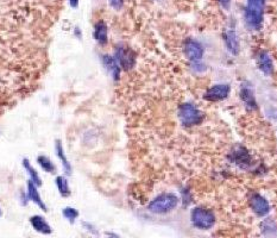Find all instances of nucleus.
I'll return each mask as SVG.
<instances>
[{
  "label": "nucleus",
  "mask_w": 277,
  "mask_h": 238,
  "mask_svg": "<svg viewBox=\"0 0 277 238\" xmlns=\"http://www.w3.org/2000/svg\"><path fill=\"white\" fill-rule=\"evenodd\" d=\"M0 216H1V211H0Z\"/></svg>",
  "instance_id": "obj_25"
},
{
  "label": "nucleus",
  "mask_w": 277,
  "mask_h": 238,
  "mask_svg": "<svg viewBox=\"0 0 277 238\" xmlns=\"http://www.w3.org/2000/svg\"><path fill=\"white\" fill-rule=\"evenodd\" d=\"M117 61L124 69H131L135 66L136 58L135 54L131 49H128L126 47H119L116 52Z\"/></svg>",
  "instance_id": "obj_6"
},
{
  "label": "nucleus",
  "mask_w": 277,
  "mask_h": 238,
  "mask_svg": "<svg viewBox=\"0 0 277 238\" xmlns=\"http://www.w3.org/2000/svg\"><path fill=\"white\" fill-rule=\"evenodd\" d=\"M219 2H220V5L222 7H225V8H227L228 7V5H230V2H231V0H218Z\"/></svg>",
  "instance_id": "obj_23"
},
{
  "label": "nucleus",
  "mask_w": 277,
  "mask_h": 238,
  "mask_svg": "<svg viewBox=\"0 0 277 238\" xmlns=\"http://www.w3.org/2000/svg\"><path fill=\"white\" fill-rule=\"evenodd\" d=\"M192 223L194 226H196L198 229H210L214 225L215 222V217L211 211H208L206 208H196L192 211Z\"/></svg>",
  "instance_id": "obj_4"
},
{
  "label": "nucleus",
  "mask_w": 277,
  "mask_h": 238,
  "mask_svg": "<svg viewBox=\"0 0 277 238\" xmlns=\"http://www.w3.org/2000/svg\"><path fill=\"white\" fill-rule=\"evenodd\" d=\"M55 181H56L57 189H59V192L61 193V195H63V197H68V195L70 194V188H69V186H68L67 178L63 177H57Z\"/></svg>",
  "instance_id": "obj_16"
},
{
  "label": "nucleus",
  "mask_w": 277,
  "mask_h": 238,
  "mask_svg": "<svg viewBox=\"0 0 277 238\" xmlns=\"http://www.w3.org/2000/svg\"><path fill=\"white\" fill-rule=\"evenodd\" d=\"M250 205H251V208H252V211L259 217L267 216L270 211L269 203H268V201L259 194H253L252 197H251Z\"/></svg>",
  "instance_id": "obj_8"
},
{
  "label": "nucleus",
  "mask_w": 277,
  "mask_h": 238,
  "mask_svg": "<svg viewBox=\"0 0 277 238\" xmlns=\"http://www.w3.org/2000/svg\"><path fill=\"white\" fill-rule=\"evenodd\" d=\"M235 161L237 163H249V156H247L246 152L238 150L235 152Z\"/></svg>",
  "instance_id": "obj_21"
},
{
  "label": "nucleus",
  "mask_w": 277,
  "mask_h": 238,
  "mask_svg": "<svg viewBox=\"0 0 277 238\" xmlns=\"http://www.w3.org/2000/svg\"><path fill=\"white\" fill-rule=\"evenodd\" d=\"M230 93V86L225 84L214 85L210 89L205 93V99L208 101H220L227 98Z\"/></svg>",
  "instance_id": "obj_7"
},
{
  "label": "nucleus",
  "mask_w": 277,
  "mask_h": 238,
  "mask_svg": "<svg viewBox=\"0 0 277 238\" xmlns=\"http://www.w3.org/2000/svg\"><path fill=\"white\" fill-rule=\"evenodd\" d=\"M102 63L107 68V70L112 74L114 79L119 78V75H121V67H119L118 61L116 59H113L110 55H105L102 56Z\"/></svg>",
  "instance_id": "obj_9"
},
{
  "label": "nucleus",
  "mask_w": 277,
  "mask_h": 238,
  "mask_svg": "<svg viewBox=\"0 0 277 238\" xmlns=\"http://www.w3.org/2000/svg\"><path fill=\"white\" fill-rule=\"evenodd\" d=\"M184 53L189 61H192L193 63H196L204 56V48L195 39L189 38L185 42L184 44Z\"/></svg>",
  "instance_id": "obj_5"
},
{
  "label": "nucleus",
  "mask_w": 277,
  "mask_h": 238,
  "mask_svg": "<svg viewBox=\"0 0 277 238\" xmlns=\"http://www.w3.org/2000/svg\"><path fill=\"white\" fill-rule=\"evenodd\" d=\"M241 97L242 100L244 101V104L246 106H249L250 109H255L256 107V100L255 97H253V93L251 92V89L249 87H243L241 90Z\"/></svg>",
  "instance_id": "obj_15"
},
{
  "label": "nucleus",
  "mask_w": 277,
  "mask_h": 238,
  "mask_svg": "<svg viewBox=\"0 0 277 238\" xmlns=\"http://www.w3.org/2000/svg\"><path fill=\"white\" fill-rule=\"evenodd\" d=\"M28 198L30 200H32L33 203H36L43 211H47V206H45L44 203H43L41 195H39L38 192H37L35 183H33L32 181H29L28 182Z\"/></svg>",
  "instance_id": "obj_11"
},
{
  "label": "nucleus",
  "mask_w": 277,
  "mask_h": 238,
  "mask_svg": "<svg viewBox=\"0 0 277 238\" xmlns=\"http://www.w3.org/2000/svg\"><path fill=\"white\" fill-rule=\"evenodd\" d=\"M31 225L35 230L42 232V234H50L51 232V228L50 225L44 220V218L41 216H33L31 217L30 219Z\"/></svg>",
  "instance_id": "obj_13"
},
{
  "label": "nucleus",
  "mask_w": 277,
  "mask_h": 238,
  "mask_svg": "<svg viewBox=\"0 0 277 238\" xmlns=\"http://www.w3.org/2000/svg\"><path fill=\"white\" fill-rule=\"evenodd\" d=\"M38 163H39V166H41L45 172L53 173L54 171H55V164L51 162L49 157L39 156L38 157Z\"/></svg>",
  "instance_id": "obj_19"
},
{
  "label": "nucleus",
  "mask_w": 277,
  "mask_h": 238,
  "mask_svg": "<svg viewBox=\"0 0 277 238\" xmlns=\"http://www.w3.org/2000/svg\"><path fill=\"white\" fill-rule=\"evenodd\" d=\"M179 199L175 194L173 193H163L158 197L151 200V203L148 206L151 213L155 214H165L169 213L174 208L178 206Z\"/></svg>",
  "instance_id": "obj_2"
},
{
  "label": "nucleus",
  "mask_w": 277,
  "mask_h": 238,
  "mask_svg": "<svg viewBox=\"0 0 277 238\" xmlns=\"http://www.w3.org/2000/svg\"><path fill=\"white\" fill-rule=\"evenodd\" d=\"M23 164H24L25 169H27L29 174H30V177H31V181H32L33 183H36L37 186H41V185H42L41 178H39L38 173H37V172L35 171V169L32 168V166H31V164L29 163V161H28V160H24V161H23Z\"/></svg>",
  "instance_id": "obj_18"
},
{
  "label": "nucleus",
  "mask_w": 277,
  "mask_h": 238,
  "mask_svg": "<svg viewBox=\"0 0 277 238\" xmlns=\"http://www.w3.org/2000/svg\"><path fill=\"white\" fill-rule=\"evenodd\" d=\"M69 2H70L71 7H78L79 0H69Z\"/></svg>",
  "instance_id": "obj_24"
},
{
  "label": "nucleus",
  "mask_w": 277,
  "mask_h": 238,
  "mask_svg": "<svg viewBox=\"0 0 277 238\" xmlns=\"http://www.w3.org/2000/svg\"><path fill=\"white\" fill-rule=\"evenodd\" d=\"M258 66L261 70L265 74H271L273 73V61H271L269 54L267 52L259 53L258 55Z\"/></svg>",
  "instance_id": "obj_12"
},
{
  "label": "nucleus",
  "mask_w": 277,
  "mask_h": 238,
  "mask_svg": "<svg viewBox=\"0 0 277 238\" xmlns=\"http://www.w3.org/2000/svg\"><path fill=\"white\" fill-rule=\"evenodd\" d=\"M224 39L225 43H226L227 49L230 50L232 54H237L239 49V42L238 38H237L236 32L233 30H227L225 31L224 33Z\"/></svg>",
  "instance_id": "obj_10"
},
{
  "label": "nucleus",
  "mask_w": 277,
  "mask_h": 238,
  "mask_svg": "<svg viewBox=\"0 0 277 238\" xmlns=\"http://www.w3.org/2000/svg\"><path fill=\"white\" fill-rule=\"evenodd\" d=\"M265 0H247L244 11V19L247 27L253 30H258L263 22Z\"/></svg>",
  "instance_id": "obj_1"
},
{
  "label": "nucleus",
  "mask_w": 277,
  "mask_h": 238,
  "mask_svg": "<svg viewBox=\"0 0 277 238\" xmlns=\"http://www.w3.org/2000/svg\"><path fill=\"white\" fill-rule=\"evenodd\" d=\"M202 112L193 104H184L179 109V119L182 125L194 126L202 121Z\"/></svg>",
  "instance_id": "obj_3"
},
{
  "label": "nucleus",
  "mask_w": 277,
  "mask_h": 238,
  "mask_svg": "<svg viewBox=\"0 0 277 238\" xmlns=\"http://www.w3.org/2000/svg\"><path fill=\"white\" fill-rule=\"evenodd\" d=\"M63 216L67 218V219H69L70 222H74L75 220V218H78L79 216V212L76 211L75 208H65L63 209Z\"/></svg>",
  "instance_id": "obj_20"
},
{
  "label": "nucleus",
  "mask_w": 277,
  "mask_h": 238,
  "mask_svg": "<svg viewBox=\"0 0 277 238\" xmlns=\"http://www.w3.org/2000/svg\"><path fill=\"white\" fill-rule=\"evenodd\" d=\"M110 4L116 10H121L123 7V0H110Z\"/></svg>",
  "instance_id": "obj_22"
},
{
  "label": "nucleus",
  "mask_w": 277,
  "mask_h": 238,
  "mask_svg": "<svg viewBox=\"0 0 277 238\" xmlns=\"http://www.w3.org/2000/svg\"><path fill=\"white\" fill-rule=\"evenodd\" d=\"M56 152H57V156H59L60 160H61L62 163H63L65 171H67L68 174H70V173H71V167H70L69 162H68L67 157H65L63 148H62V144H61V142H60V141L56 142Z\"/></svg>",
  "instance_id": "obj_17"
},
{
  "label": "nucleus",
  "mask_w": 277,
  "mask_h": 238,
  "mask_svg": "<svg viewBox=\"0 0 277 238\" xmlns=\"http://www.w3.org/2000/svg\"><path fill=\"white\" fill-rule=\"evenodd\" d=\"M94 38H95L100 44H105L107 42V27L104 22H99L95 24Z\"/></svg>",
  "instance_id": "obj_14"
}]
</instances>
